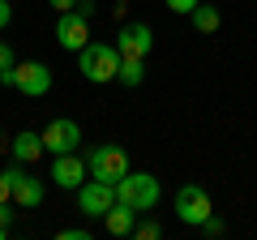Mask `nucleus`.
Wrapping results in <instances>:
<instances>
[{
  "mask_svg": "<svg viewBox=\"0 0 257 240\" xmlns=\"http://www.w3.org/2000/svg\"><path fill=\"white\" fill-rule=\"evenodd\" d=\"M77 69H82L86 82L103 86V82H116V69H120V52L116 43H86L77 52Z\"/></svg>",
  "mask_w": 257,
  "mask_h": 240,
  "instance_id": "f257e3e1",
  "label": "nucleus"
},
{
  "mask_svg": "<svg viewBox=\"0 0 257 240\" xmlns=\"http://www.w3.org/2000/svg\"><path fill=\"white\" fill-rule=\"evenodd\" d=\"M86 172L94 180H107V185H120L128 176V155L116 146V142H103V146H90L86 150Z\"/></svg>",
  "mask_w": 257,
  "mask_h": 240,
  "instance_id": "f03ea898",
  "label": "nucleus"
},
{
  "mask_svg": "<svg viewBox=\"0 0 257 240\" xmlns=\"http://www.w3.org/2000/svg\"><path fill=\"white\" fill-rule=\"evenodd\" d=\"M159 197H163V189H159V180L150 172H128L124 180L116 185V202H124V206H133V210H155L159 206Z\"/></svg>",
  "mask_w": 257,
  "mask_h": 240,
  "instance_id": "7ed1b4c3",
  "label": "nucleus"
},
{
  "mask_svg": "<svg viewBox=\"0 0 257 240\" xmlns=\"http://www.w3.org/2000/svg\"><path fill=\"white\" fill-rule=\"evenodd\" d=\"M5 176H9L13 206H18V210H35V206L43 202V180L30 176V163H18V159H13V163L5 167Z\"/></svg>",
  "mask_w": 257,
  "mask_h": 240,
  "instance_id": "20e7f679",
  "label": "nucleus"
},
{
  "mask_svg": "<svg viewBox=\"0 0 257 240\" xmlns=\"http://www.w3.org/2000/svg\"><path fill=\"white\" fill-rule=\"evenodd\" d=\"M210 214H214V206H210V193H206L202 185H180V189H176V219H180V223L202 227Z\"/></svg>",
  "mask_w": 257,
  "mask_h": 240,
  "instance_id": "39448f33",
  "label": "nucleus"
},
{
  "mask_svg": "<svg viewBox=\"0 0 257 240\" xmlns=\"http://www.w3.org/2000/svg\"><path fill=\"white\" fill-rule=\"evenodd\" d=\"M116 206V185H107V180H86L82 189H77V210L86 214V219H103V214Z\"/></svg>",
  "mask_w": 257,
  "mask_h": 240,
  "instance_id": "423d86ee",
  "label": "nucleus"
},
{
  "mask_svg": "<svg viewBox=\"0 0 257 240\" xmlns=\"http://www.w3.org/2000/svg\"><path fill=\"white\" fill-rule=\"evenodd\" d=\"M150 47H155V30L146 26V22H124L116 35V52L124 56V60H146Z\"/></svg>",
  "mask_w": 257,
  "mask_h": 240,
  "instance_id": "0eeeda50",
  "label": "nucleus"
},
{
  "mask_svg": "<svg viewBox=\"0 0 257 240\" xmlns=\"http://www.w3.org/2000/svg\"><path fill=\"white\" fill-rule=\"evenodd\" d=\"M13 90H22L26 99H43L52 90V69L43 60H26V65H13Z\"/></svg>",
  "mask_w": 257,
  "mask_h": 240,
  "instance_id": "6e6552de",
  "label": "nucleus"
},
{
  "mask_svg": "<svg viewBox=\"0 0 257 240\" xmlns=\"http://www.w3.org/2000/svg\"><path fill=\"white\" fill-rule=\"evenodd\" d=\"M82 146V125L69 116H56L52 125L43 129V150L47 155H69V150Z\"/></svg>",
  "mask_w": 257,
  "mask_h": 240,
  "instance_id": "1a4fd4ad",
  "label": "nucleus"
},
{
  "mask_svg": "<svg viewBox=\"0 0 257 240\" xmlns=\"http://www.w3.org/2000/svg\"><path fill=\"white\" fill-rule=\"evenodd\" d=\"M86 155H77V150H69V155H52V185L56 189H82L86 185Z\"/></svg>",
  "mask_w": 257,
  "mask_h": 240,
  "instance_id": "9d476101",
  "label": "nucleus"
},
{
  "mask_svg": "<svg viewBox=\"0 0 257 240\" xmlns=\"http://www.w3.org/2000/svg\"><path fill=\"white\" fill-rule=\"evenodd\" d=\"M56 39H60V47H69V52H82V47L90 43V18H82L77 9L60 13V18H56Z\"/></svg>",
  "mask_w": 257,
  "mask_h": 240,
  "instance_id": "9b49d317",
  "label": "nucleus"
},
{
  "mask_svg": "<svg viewBox=\"0 0 257 240\" xmlns=\"http://www.w3.org/2000/svg\"><path fill=\"white\" fill-rule=\"evenodd\" d=\"M133 223H138V210L124 202H116L107 214H103V227L111 231V236H133Z\"/></svg>",
  "mask_w": 257,
  "mask_h": 240,
  "instance_id": "f8f14e48",
  "label": "nucleus"
},
{
  "mask_svg": "<svg viewBox=\"0 0 257 240\" xmlns=\"http://www.w3.org/2000/svg\"><path fill=\"white\" fill-rule=\"evenodd\" d=\"M47 150H43V133H18V138H13V159H18V163H35V159H43Z\"/></svg>",
  "mask_w": 257,
  "mask_h": 240,
  "instance_id": "ddd939ff",
  "label": "nucleus"
},
{
  "mask_svg": "<svg viewBox=\"0 0 257 240\" xmlns=\"http://www.w3.org/2000/svg\"><path fill=\"white\" fill-rule=\"evenodd\" d=\"M189 22H193V30H197V35H214V30L223 26V18H219V9H214V5H197V9L189 13Z\"/></svg>",
  "mask_w": 257,
  "mask_h": 240,
  "instance_id": "4468645a",
  "label": "nucleus"
},
{
  "mask_svg": "<svg viewBox=\"0 0 257 240\" xmlns=\"http://www.w3.org/2000/svg\"><path fill=\"white\" fill-rule=\"evenodd\" d=\"M116 82L120 86H142V82H146V60H124V56H120Z\"/></svg>",
  "mask_w": 257,
  "mask_h": 240,
  "instance_id": "2eb2a0df",
  "label": "nucleus"
},
{
  "mask_svg": "<svg viewBox=\"0 0 257 240\" xmlns=\"http://www.w3.org/2000/svg\"><path fill=\"white\" fill-rule=\"evenodd\" d=\"M13 65H18V52L9 43H0V86H13Z\"/></svg>",
  "mask_w": 257,
  "mask_h": 240,
  "instance_id": "dca6fc26",
  "label": "nucleus"
},
{
  "mask_svg": "<svg viewBox=\"0 0 257 240\" xmlns=\"http://www.w3.org/2000/svg\"><path fill=\"white\" fill-rule=\"evenodd\" d=\"M133 236H138V240H159L163 227H159L155 219H142V223H133Z\"/></svg>",
  "mask_w": 257,
  "mask_h": 240,
  "instance_id": "f3484780",
  "label": "nucleus"
},
{
  "mask_svg": "<svg viewBox=\"0 0 257 240\" xmlns=\"http://www.w3.org/2000/svg\"><path fill=\"white\" fill-rule=\"evenodd\" d=\"M163 5H167V9H172V13H184V18H189V13L197 9L202 0H163Z\"/></svg>",
  "mask_w": 257,
  "mask_h": 240,
  "instance_id": "a211bd4d",
  "label": "nucleus"
},
{
  "mask_svg": "<svg viewBox=\"0 0 257 240\" xmlns=\"http://www.w3.org/2000/svg\"><path fill=\"white\" fill-rule=\"evenodd\" d=\"M223 231H227V227H223V219H214V214L202 223V236H223Z\"/></svg>",
  "mask_w": 257,
  "mask_h": 240,
  "instance_id": "6ab92c4d",
  "label": "nucleus"
},
{
  "mask_svg": "<svg viewBox=\"0 0 257 240\" xmlns=\"http://www.w3.org/2000/svg\"><path fill=\"white\" fill-rule=\"evenodd\" d=\"M60 240H90L86 227H60Z\"/></svg>",
  "mask_w": 257,
  "mask_h": 240,
  "instance_id": "aec40b11",
  "label": "nucleus"
},
{
  "mask_svg": "<svg viewBox=\"0 0 257 240\" xmlns=\"http://www.w3.org/2000/svg\"><path fill=\"white\" fill-rule=\"evenodd\" d=\"M9 22H13V5H9V0H0V30L9 26Z\"/></svg>",
  "mask_w": 257,
  "mask_h": 240,
  "instance_id": "412c9836",
  "label": "nucleus"
},
{
  "mask_svg": "<svg viewBox=\"0 0 257 240\" xmlns=\"http://www.w3.org/2000/svg\"><path fill=\"white\" fill-rule=\"evenodd\" d=\"M0 202H13V189H9V176L0 172Z\"/></svg>",
  "mask_w": 257,
  "mask_h": 240,
  "instance_id": "4be33fe9",
  "label": "nucleus"
},
{
  "mask_svg": "<svg viewBox=\"0 0 257 240\" xmlns=\"http://www.w3.org/2000/svg\"><path fill=\"white\" fill-rule=\"evenodd\" d=\"M47 5H52L56 13H69V9H73V5H77V0H47Z\"/></svg>",
  "mask_w": 257,
  "mask_h": 240,
  "instance_id": "5701e85b",
  "label": "nucleus"
},
{
  "mask_svg": "<svg viewBox=\"0 0 257 240\" xmlns=\"http://www.w3.org/2000/svg\"><path fill=\"white\" fill-rule=\"evenodd\" d=\"M73 9H77V13H82V18H90V13H94V0H77Z\"/></svg>",
  "mask_w": 257,
  "mask_h": 240,
  "instance_id": "b1692460",
  "label": "nucleus"
},
{
  "mask_svg": "<svg viewBox=\"0 0 257 240\" xmlns=\"http://www.w3.org/2000/svg\"><path fill=\"white\" fill-rule=\"evenodd\" d=\"M5 236H9V227H5V223H0V240H5Z\"/></svg>",
  "mask_w": 257,
  "mask_h": 240,
  "instance_id": "393cba45",
  "label": "nucleus"
}]
</instances>
